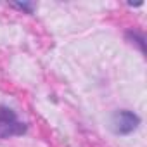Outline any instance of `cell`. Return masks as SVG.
Returning <instances> with one entry per match:
<instances>
[{"label": "cell", "mask_w": 147, "mask_h": 147, "mask_svg": "<svg viewBox=\"0 0 147 147\" xmlns=\"http://www.w3.org/2000/svg\"><path fill=\"white\" fill-rule=\"evenodd\" d=\"M24 131L26 125L18 119L16 113L7 106H0V138L23 135Z\"/></svg>", "instance_id": "cell-1"}, {"label": "cell", "mask_w": 147, "mask_h": 147, "mask_svg": "<svg viewBox=\"0 0 147 147\" xmlns=\"http://www.w3.org/2000/svg\"><path fill=\"white\" fill-rule=\"evenodd\" d=\"M140 125V118L131 111H118L113 116V130L118 135H128Z\"/></svg>", "instance_id": "cell-2"}, {"label": "cell", "mask_w": 147, "mask_h": 147, "mask_svg": "<svg viewBox=\"0 0 147 147\" xmlns=\"http://www.w3.org/2000/svg\"><path fill=\"white\" fill-rule=\"evenodd\" d=\"M14 5L19 7V9H23V11H28V12L33 11V4H14Z\"/></svg>", "instance_id": "cell-3"}]
</instances>
